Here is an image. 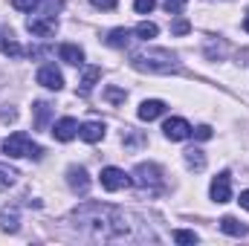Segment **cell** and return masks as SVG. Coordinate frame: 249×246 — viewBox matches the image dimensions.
Masks as SVG:
<instances>
[{
  "label": "cell",
  "instance_id": "1",
  "mask_svg": "<svg viewBox=\"0 0 249 246\" xmlns=\"http://www.w3.org/2000/svg\"><path fill=\"white\" fill-rule=\"evenodd\" d=\"M72 217L99 241H148V232H139V223H127L130 214L113 206L87 203L72 211Z\"/></svg>",
  "mask_w": 249,
  "mask_h": 246
},
{
  "label": "cell",
  "instance_id": "2",
  "mask_svg": "<svg viewBox=\"0 0 249 246\" xmlns=\"http://www.w3.org/2000/svg\"><path fill=\"white\" fill-rule=\"evenodd\" d=\"M130 64L142 72H174L177 70V58L168 53V50H142V53H133Z\"/></svg>",
  "mask_w": 249,
  "mask_h": 246
},
{
  "label": "cell",
  "instance_id": "3",
  "mask_svg": "<svg viewBox=\"0 0 249 246\" xmlns=\"http://www.w3.org/2000/svg\"><path fill=\"white\" fill-rule=\"evenodd\" d=\"M3 154H6V157H15V159H18V157L41 159V154H44V151H41V145H35L23 130H18V133H12V136L3 142Z\"/></svg>",
  "mask_w": 249,
  "mask_h": 246
},
{
  "label": "cell",
  "instance_id": "4",
  "mask_svg": "<svg viewBox=\"0 0 249 246\" xmlns=\"http://www.w3.org/2000/svg\"><path fill=\"white\" fill-rule=\"evenodd\" d=\"M133 183L139 185V188H148L151 194H157L162 188V171L154 162H139L133 168Z\"/></svg>",
  "mask_w": 249,
  "mask_h": 246
},
{
  "label": "cell",
  "instance_id": "5",
  "mask_svg": "<svg viewBox=\"0 0 249 246\" xmlns=\"http://www.w3.org/2000/svg\"><path fill=\"white\" fill-rule=\"evenodd\" d=\"M26 29H29L35 38H53L55 29H58V20H55L53 15H35V18L26 20Z\"/></svg>",
  "mask_w": 249,
  "mask_h": 246
},
{
  "label": "cell",
  "instance_id": "6",
  "mask_svg": "<svg viewBox=\"0 0 249 246\" xmlns=\"http://www.w3.org/2000/svg\"><path fill=\"white\" fill-rule=\"evenodd\" d=\"M209 194H212L214 203H229V200H232V177H229V171H223V174H217V177L212 180Z\"/></svg>",
  "mask_w": 249,
  "mask_h": 246
},
{
  "label": "cell",
  "instance_id": "7",
  "mask_svg": "<svg viewBox=\"0 0 249 246\" xmlns=\"http://www.w3.org/2000/svg\"><path fill=\"white\" fill-rule=\"evenodd\" d=\"M124 185H130V177L124 174L122 168H102V188H107V191H119Z\"/></svg>",
  "mask_w": 249,
  "mask_h": 246
},
{
  "label": "cell",
  "instance_id": "8",
  "mask_svg": "<svg viewBox=\"0 0 249 246\" xmlns=\"http://www.w3.org/2000/svg\"><path fill=\"white\" fill-rule=\"evenodd\" d=\"M162 133L171 139V142H183L191 136V124L186 119H180V116H174V119H168V122L162 124Z\"/></svg>",
  "mask_w": 249,
  "mask_h": 246
},
{
  "label": "cell",
  "instance_id": "9",
  "mask_svg": "<svg viewBox=\"0 0 249 246\" xmlns=\"http://www.w3.org/2000/svg\"><path fill=\"white\" fill-rule=\"evenodd\" d=\"M38 84L47 87V90H61L64 87V75L55 70V64H44L38 70Z\"/></svg>",
  "mask_w": 249,
  "mask_h": 246
},
{
  "label": "cell",
  "instance_id": "10",
  "mask_svg": "<svg viewBox=\"0 0 249 246\" xmlns=\"http://www.w3.org/2000/svg\"><path fill=\"white\" fill-rule=\"evenodd\" d=\"M67 183H70V188H72L75 194H87V188H90V174H87L81 165H70V168H67Z\"/></svg>",
  "mask_w": 249,
  "mask_h": 246
},
{
  "label": "cell",
  "instance_id": "11",
  "mask_svg": "<svg viewBox=\"0 0 249 246\" xmlns=\"http://www.w3.org/2000/svg\"><path fill=\"white\" fill-rule=\"evenodd\" d=\"M53 136H55L58 142H70V139H75V136H78V122L70 119V116L58 119V122L53 124Z\"/></svg>",
  "mask_w": 249,
  "mask_h": 246
},
{
  "label": "cell",
  "instance_id": "12",
  "mask_svg": "<svg viewBox=\"0 0 249 246\" xmlns=\"http://www.w3.org/2000/svg\"><path fill=\"white\" fill-rule=\"evenodd\" d=\"M162 113H165V102H160V99H148V102L139 105V119H142V122H154V119H160Z\"/></svg>",
  "mask_w": 249,
  "mask_h": 246
},
{
  "label": "cell",
  "instance_id": "13",
  "mask_svg": "<svg viewBox=\"0 0 249 246\" xmlns=\"http://www.w3.org/2000/svg\"><path fill=\"white\" fill-rule=\"evenodd\" d=\"M58 58H61L64 64L78 67V64L84 61V50H81V47H75V44H61V47H58Z\"/></svg>",
  "mask_w": 249,
  "mask_h": 246
},
{
  "label": "cell",
  "instance_id": "14",
  "mask_svg": "<svg viewBox=\"0 0 249 246\" xmlns=\"http://www.w3.org/2000/svg\"><path fill=\"white\" fill-rule=\"evenodd\" d=\"M78 136H81L84 142H99V139L105 136V124H99V122L81 124V127H78Z\"/></svg>",
  "mask_w": 249,
  "mask_h": 246
},
{
  "label": "cell",
  "instance_id": "15",
  "mask_svg": "<svg viewBox=\"0 0 249 246\" xmlns=\"http://www.w3.org/2000/svg\"><path fill=\"white\" fill-rule=\"evenodd\" d=\"M220 229H223L226 235H232V238H241V235L249 232V226H244L238 217H223V220H220Z\"/></svg>",
  "mask_w": 249,
  "mask_h": 246
},
{
  "label": "cell",
  "instance_id": "16",
  "mask_svg": "<svg viewBox=\"0 0 249 246\" xmlns=\"http://www.w3.org/2000/svg\"><path fill=\"white\" fill-rule=\"evenodd\" d=\"M32 110H35V127H38V130H44V127H47V122H50V116H53V105L38 102Z\"/></svg>",
  "mask_w": 249,
  "mask_h": 246
},
{
  "label": "cell",
  "instance_id": "17",
  "mask_svg": "<svg viewBox=\"0 0 249 246\" xmlns=\"http://www.w3.org/2000/svg\"><path fill=\"white\" fill-rule=\"evenodd\" d=\"M186 165L194 168V171H203V168H206V157H203L200 148H188L186 151Z\"/></svg>",
  "mask_w": 249,
  "mask_h": 246
},
{
  "label": "cell",
  "instance_id": "18",
  "mask_svg": "<svg viewBox=\"0 0 249 246\" xmlns=\"http://www.w3.org/2000/svg\"><path fill=\"white\" fill-rule=\"evenodd\" d=\"M102 78V70L99 67H90V70H84V78H81V93H90L93 87H96V81Z\"/></svg>",
  "mask_w": 249,
  "mask_h": 246
},
{
  "label": "cell",
  "instance_id": "19",
  "mask_svg": "<svg viewBox=\"0 0 249 246\" xmlns=\"http://www.w3.org/2000/svg\"><path fill=\"white\" fill-rule=\"evenodd\" d=\"M0 229L3 232H18V211L15 209H6L0 214Z\"/></svg>",
  "mask_w": 249,
  "mask_h": 246
},
{
  "label": "cell",
  "instance_id": "20",
  "mask_svg": "<svg viewBox=\"0 0 249 246\" xmlns=\"http://www.w3.org/2000/svg\"><path fill=\"white\" fill-rule=\"evenodd\" d=\"M107 44L116 47V50H119V47H127V44H130V32H127V29H113V32L107 35Z\"/></svg>",
  "mask_w": 249,
  "mask_h": 246
},
{
  "label": "cell",
  "instance_id": "21",
  "mask_svg": "<svg viewBox=\"0 0 249 246\" xmlns=\"http://www.w3.org/2000/svg\"><path fill=\"white\" fill-rule=\"evenodd\" d=\"M0 50H3V55H20V44L15 41L12 32H9L6 38H0Z\"/></svg>",
  "mask_w": 249,
  "mask_h": 246
},
{
  "label": "cell",
  "instance_id": "22",
  "mask_svg": "<svg viewBox=\"0 0 249 246\" xmlns=\"http://www.w3.org/2000/svg\"><path fill=\"white\" fill-rule=\"evenodd\" d=\"M157 32H160V29H157V23H151V20H142V23L136 26V35H139L142 41H148V38H157Z\"/></svg>",
  "mask_w": 249,
  "mask_h": 246
},
{
  "label": "cell",
  "instance_id": "23",
  "mask_svg": "<svg viewBox=\"0 0 249 246\" xmlns=\"http://www.w3.org/2000/svg\"><path fill=\"white\" fill-rule=\"evenodd\" d=\"M15 180H18V171H15V168H3V165H0V188H12Z\"/></svg>",
  "mask_w": 249,
  "mask_h": 246
},
{
  "label": "cell",
  "instance_id": "24",
  "mask_svg": "<svg viewBox=\"0 0 249 246\" xmlns=\"http://www.w3.org/2000/svg\"><path fill=\"white\" fill-rule=\"evenodd\" d=\"M124 96H127V93H124V90H116V87H107V90H105V99L113 102V105H122Z\"/></svg>",
  "mask_w": 249,
  "mask_h": 246
},
{
  "label": "cell",
  "instance_id": "25",
  "mask_svg": "<svg viewBox=\"0 0 249 246\" xmlns=\"http://www.w3.org/2000/svg\"><path fill=\"white\" fill-rule=\"evenodd\" d=\"M174 241L177 244H197V235L194 232H186V229H177L174 232Z\"/></svg>",
  "mask_w": 249,
  "mask_h": 246
},
{
  "label": "cell",
  "instance_id": "26",
  "mask_svg": "<svg viewBox=\"0 0 249 246\" xmlns=\"http://www.w3.org/2000/svg\"><path fill=\"white\" fill-rule=\"evenodd\" d=\"M191 133H194V139H200V142H206V139H212V127H209V124H200V127H191Z\"/></svg>",
  "mask_w": 249,
  "mask_h": 246
},
{
  "label": "cell",
  "instance_id": "27",
  "mask_svg": "<svg viewBox=\"0 0 249 246\" xmlns=\"http://www.w3.org/2000/svg\"><path fill=\"white\" fill-rule=\"evenodd\" d=\"M12 6H15L18 12H32V9L38 6V0H12Z\"/></svg>",
  "mask_w": 249,
  "mask_h": 246
},
{
  "label": "cell",
  "instance_id": "28",
  "mask_svg": "<svg viewBox=\"0 0 249 246\" xmlns=\"http://www.w3.org/2000/svg\"><path fill=\"white\" fill-rule=\"evenodd\" d=\"M188 29H191V23H188V20H183V18L171 23V32H174V35H186Z\"/></svg>",
  "mask_w": 249,
  "mask_h": 246
},
{
  "label": "cell",
  "instance_id": "29",
  "mask_svg": "<svg viewBox=\"0 0 249 246\" xmlns=\"http://www.w3.org/2000/svg\"><path fill=\"white\" fill-rule=\"evenodd\" d=\"M165 9H168L171 15H180V12L186 9V0H165Z\"/></svg>",
  "mask_w": 249,
  "mask_h": 246
},
{
  "label": "cell",
  "instance_id": "30",
  "mask_svg": "<svg viewBox=\"0 0 249 246\" xmlns=\"http://www.w3.org/2000/svg\"><path fill=\"white\" fill-rule=\"evenodd\" d=\"M133 6H136V12H139V15H148V12L157 6V0H136Z\"/></svg>",
  "mask_w": 249,
  "mask_h": 246
},
{
  "label": "cell",
  "instance_id": "31",
  "mask_svg": "<svg viewBox=\"0 0 249 246\" xmlns=\"http://www.w3.org/2000/svg\"><path fill=\"white\" fill-rule=\"evenodd\" d=\"M61 6H64V0H44V12L47 15H55Z\"/></svg>",
  "mask_w": 249,
  "mask_h": 246
},
{
  "label": "cell",
  "instance_id": "32",
  "mask_svg": "<svg viewBox=\"0 0 249 246\" xmlns=\"http://www.w3.org/2000/svg\"><path fill=\"white\" fill-rule=\"evenodd\" d=\"M96 9H116V0H90Z\"/></svg>",
  "mask_w": 249,
  "mask_h": 246
},
{
  "label": "cell",
  "instance_id": "33",
  "mask_svg": "<svg viewBox=\"0 0 249 246\" xmlns=\"http://www.w3.org/2000/svg\"><path fill=\"white\" fill-rule=\"evenodd\" d=\"M238 203H241V206L249 211V191H241V200H238Z\"/></svg>",
  "mask_w": 249,
  "mask_h": 246
},
{
  "label": "cell",
  "instance_id": "34",
  "mask_svg": "<svg viewBox=\"0 0 249 246\" xmlns=\"http://www.w3.org/2000/svg\"><path fill=\"white\" fill-rule=\"evenodd\" d=\"M244 29H247V32H249V15H247V18H244Z\"/></svg>",
  "mask_w": 249,
  "mask_h": 246
}]
</instances>
